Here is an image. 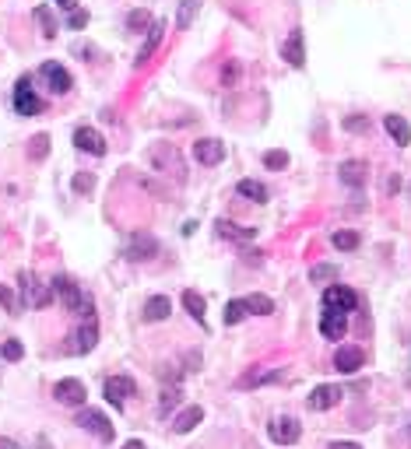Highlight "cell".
Returning a JSON list of instances; mask_svg holds the SVG:
<instances>
[{
    "mask_svg": "<svg viewBox=\"0 0 411 449\" xmlns=\"http://www.w3.org/2000/svg\"><path fill=\"white\" fill-rule=\"evenodd\" d=\"M67 25H71L74 32H81V28L88 25V11H81V8H74V11H71V18H67Z\"/></svg>",
    "mask_w": 411,
    "mask_h": 449,
    "instance_id": "cell-40",
    "label": "cell"
},
{
    "mask_svg": "<svg viewBox=\"0 0 411 449\" xmlns=\"http://www.w3.org/2000/svg\"><path fill=\"white\" fill-rule=\"evenodd\" d=\"M197 11H200V0H183L180 11H176V25H180V28H186V25L197 18Z\"/></svg>",
    "mask_w": 411,
    "mask_h": 449,
    "instance_id": "cell-28",
    "label": "cell"
},
{
    "mask_svg": "<svg viewBox=\"0 0 411 449\" xmlns=\"http://www.w3.org/2000/svg\"><path fill=\"white\" fill-rule=\"evenodd\" d=\"M159 253V243L151 239L148 232H134L130 239H127V260H134V263H141V260H151Z\"/></svg>",
    "mask_w": 411,
    "mask_h": 449,
    "instance_id": "cell-6",
    "label": "cell"
},
{
    "mask_svg": "<svg viewBox=\"0 0 411 449\" xmlns=\"http://www.w3.org/2000/svg\"><path fill=\"white\" fill-rule=\"evenodd\" d=\"M162 35H166V21H155V25L148 28V42H144V46H141V53H137V67H144V64L151 60V53L159 49Z\"/></svg>",
    "mask_w": 411,
    "mask_h": 449,
    "instance_id": "cell-19",
    "label": "cell"
},
{
    "mask_svg": "<svg viewBox=\"0 0 411 449\" xmlns=\"http://www.w3.org/2000/svg\"><path fill=\"white\" fill-rule=\"evenodd\" d=\"M95 190V176L91 173H78L74 176V193H91Z\"/></svg>",
    "mask_w": 411,
    "mask_h": 449,
    "instance_id": "cell-39",
    "label": "cell"
},
{
    "mask_svg": "<svg viewBox=\"0 0 411 449\" xmlns=\"http://www.w3.org/2000/svg\"><path fill=\"white\" fill-rule=\"evenodd\" d=\"M95 341H98V326H95V316H88V319L74 330V337H71V351H74V355H88V351L95 348Z\"/></svg>",
    "mask_w": 411,
    "mask_h": 449,
    "instance_id": "cell-7",
    "label": "cell"
},
{
    "mask_svg": "<svg viewBox=\"0 0 411 449\" xmlns=\"http://www.w3.org/2000/svg\"><path fill=\"white\" fill-rule=\"evenodd\" d=\"M200 421H204V407L190 404V407H183V411L176 414V421H173V432H176V435H186V432H193Z\"/></svg>",
    "mask_w": 411,
    "mask_h": 449,
    "instance_id": "cell-18",
    "label": "cell"
},
{
    "mask_svg": "<svg viewBox=\"0 0 411 449\" xmlns=\"http://www.w3.org/2000/svg\"><path fill=\"white\" fill-rule=\"evenodd\" d=\"M236 81H239V60H229L225 71H222V85H225V88H236Z\"/></svg>",
    "mask_w": 411,
    "mask_h": 449,
    "instance_id": "cell-38",
    "label": "cell"
},
{
    "mask_svg": "<svg viewBox=\"0 0 411 449\" xmlns=\"http://www.w3.org/2000/svg\"><path fill=\"white\" fill-rule=\"evenodd\" d=\"M348 330V312H338V309H324V319H320V333L327 341H341Z\"/></svg>",
    "mask_w": 411,
    "mask_h": 449,
    "instance_id": "cell-15",
    "label": "cell"
},
{
    "mask_svg": "<svg viewBox=\"0 0 411 449\" xmlns=\"http://www.w3.org/2000/svg\"><path fill=\"white\" fill-rule=\"evenodd\" d=\"M215 232H218L222 239H232V243H246V239L256 236L253 229H239V224L229 221V218H218V221H215Z\"/></svg>",
    "mask_w": 411,
    "mask_h": 449,
    "instance_id": "cell-21",
    "label": "cell"
},
{
    "mask_svg": "<svg viewBox=\"0 0 411 449\" xmlns=\"http://www.w3.org/2000/svg\"><path fill=\"white\" fill-rule=\"evenodd\" d=\"M355 306H358V299H355V292H351V288L331 285V288L324 292V309H338V312H355Z\"/></svg>",
    "mask_w": 411,
    "mask_h": 449,
    "instance_id": "cell-9",
    "label": "cell"
},
{
    "mask_svg": "<svg viewBox=\"0 0 411 449\" xmlns=\"http://www.w3.org/2000/svg\"><path fill=\"white\" fill-rule=\"evenodd\" d=\"M281 60H285L288 67H302V64H306V46H302V32H299V28L285 39V46H281Z\"/></svg>",
    "mask_w": 411,
    "mask_h": 449,
    "instance_id": "cell-17",
    "label": "cell"
},
{
    "mask_svg": "<svg viewBox=\"0 0 411 449\" xmlns=\"http://www.w3.org/2000/svg\"><path fill=\"white\" fill-rule=\"evenodd\" d=\"M193 158L200 165H222L225 161V144L222 141H211V137H200L193 144Z\"/></svg>",
    "mask_w": 411,
    "mask_h": 449,
    "instance_id": "cell-12",
    "label": "cell"
},
{
    "mask_svg": "<svg viewBox=\"0 0 411 449\" xmlns=\"http://www.w3.org/2000/svg\"><path fill=\"white\" fill-rule=\"evenodd\" d=\"M236 193L246 197V200H253V204H264V200H268L264 183H256V179H239V183H236Z\"/></svg>",
    "mask_w": 411,
    "mask_h": 449,
    "instance_id": "cell-25",
    "label": "cell"
},
{
    "mask_svg": "<svg viewBox=\"0 0 411 449\" xmlns=\"http://www.w3.org/2000/svg\"><path fill=\"white\" fill-rule=\"evenodd\" d=\"M0 358H4V362H21V358H25L21 341H4V348H0Z\"/></svg>",
    "mask_w": 411,
    "mask_h": 449,
    "instance_id": "cell-34",
    "label": "cell"
},
{
    "mask_svg": "<svg viewBox=\"0 0 411 449\" xmlns=\"http://www.w3.org/2000/svg\"><path fill=\"white\" fill-rule=\"evenodd\" d=\"M169 309H173V302H169L166 295H151V299L144 302V323H162V319L169 316Z\"/></svg>",
    "mask_w": 411,
    "mask_h": 449,
    "instance_id": "cell-20",
    "label": "cell"
},
{
    "mask_svg": "<svg viewBox=\"0 0 411 449\" xmlns=\"http://www.w3.org/2000/svg\"><path fill=\"white\" fill-rule=\"evenodd\" d=\"M331 243H334L338 249H344V253H348V249H355V246H358V232H334V236H331Z\"/></svg>",
    "mask_w": 411,
    "mask_h": 449,
    "instance_id": "cell-35",
    "label": "cell"
},
{
    "mask_svg": "<svg viewBox=\"0 0 411 449\" xmlns=\"http://www.w3.org/2000/svg\"><path fill=\"white\" fill-rule=\"evenodd\" d=\"M57 4H60L64 11H74V8H78V0H57Z\"/></svg>",
    "mask_w": 411,
    "mask_h": 449,
    "instance_id": "cell-44",
    "label": "cell"
},
{
    "mask_svg": "<svg viewBox=\"0 0 411 449\" xmlns=\"http://www.w3.org/2000/svg\"><path fill=\"white\" fill-rule=\"evenodd\" d=\"M338 400H341V386H334V382H324V386H317L313 393H310V411H331V407H338Z\"/></svg>",
    "mask_w": 411,
    "mask_h": 449,
    "instance_id": "cell-13",
    "label": "cell"
},
{
    "mask_svg": "<svg viewBox=\"0 0 411 449\" xmlns=\"http://www.w3.org/2000/svg\"><path fill=\"white\" fill-rule=\"evenodd\" d=\"M274 379H281L278 369H264V365H256L253 372H246V376L239 379V386H243V389H253V386H261V382H274Z\"/></svg>",
    "mask_w": 411,
    "mask_h": 449,
    "instance_id": "cell-23",
    "label": "cell"
},
{
    "mask_svg": "<svg viewBox=\"0 0 411 449\" xmlns=\"http://www.w3.org/2000/svg\"><path fill=\"white\" fill-rule=\"evenodd\" d=\"M35 21L42 25V35H46V39L57 35V18H53V11H49V8H35Z\"/></svg>",
    "mask_w": 411,
    "mask_h": 449,
    "instance_id": "cell-29",
    "label": "cell"
},
{
    "mask_svg": "<svg viewBox=\"0 0 411 449\" xmlns=\"http://www.w3.org/2000/svg\"><path fill=\"white\" fill-rule=\"evenodd\" d=\"M53 397H57L60 404H67V407H81L85 397H88V389H85L81 379H60V382L53 386Z\"/></svg>",
    "mask_w": 411,
    "mask_h": 449,
    "instance_id": "cell-5",
    "label": "cell"
},
{
    "mask_svg": "<svg viewBox=\"0 0 411 449\" xmlns=\"http://www.w3.org/2000/svg\"><path fill=\"white\" fill-rule=\"evenodd\" d=\"M383 127H387V134L394 137V144H401V148L411 144V127H408L404 116H383Z\"/></svg>",
    "mask_w": 411,
    "mask_h": 449,
    "instance_id": "cell-22",
    "label": "cell"
},
{
    "mask_svg": "<svg viewBox=\"0 0 411 449\" xmlns=\"http://www.w3.org/2000/svg\"><path fill=\"white\" fill-rule=\"evenodd\" d=\"M18 281H21V292H25V302H28V306L46 309L49 302H53V285H42V281H35L28 270H21Z\"/></svg>",
    "mask_w": 411,
    "mask_h": 449,
    "instance_id": "cell-1",
    "label": "cell"
},
{
    "mask_svg": "<svg viewBox=\"0 0 411 449\" xmlns=\"http://www.w3.org/2000/svg\"><path fill=\"white\" fill-rule=\"evenodd\" d=\"M183 309H186V312H190L200 326H204V309H208V306H204V295H200V292H193V288H190V292H183Z\"/></svg>",
    "mask_w": 411,
    "mask_h": 449,
    "instance_id": "cell-26",
    "label": "cell"
},
{
    "mask_svg": "<svg viewBox=\"0 0 411 449\" xmlns=\"http://www.w3.org/2000/svg\"><path fill=\"white\" fill-rule=\"evenodd\" d=\"M176 400H180V389H176V386H169V389H166V397H162V407H159V414H169V407H173Z\"/></svg>",
    "mask_w": 411,
    "mask_h": 449,
    "instance_id": "cell-41",
    "label": "cell"
},
{
    "mask_svg": "<svg viewBox=\"0 0 411 449\" xmlns=\"http://www.w3.org/2000/svg\"><path fill=\"white\" fill-rule=\"evenodd\" d=\"M246 302V309L253 312V316H271L274 312V302L268 299V295H250V299H243Z\"/></svg>",
    "mask_w": 411,
    "mask_h": 449,
    "instance_id": "cell-27",
    "label": "cell"
},
{
    "mask_svg": "<svg viewBox=\"0 0 411 449\" xmlns=\"http://www.w3.org/2000/svg\"><path fill=\"white\" fill-rule=\"evenodd\" d=\"M53 295H57V299L64 302V309H71V312H81V306H85L81 288L74 285L67 274H57V277H53Z\"/></svg>",
    "mask_w": 411,
    "mask_h": 449,
    "instance_id": "cell-2",
    "label": "cell"
},
{
    "mask_svg": "<svg viewBox=\"0 0 411 449\" xmlns=\"http://www.w3.org/2000/svg\"><path fill=\"white\" fill-rule=\"evenodd\" d=\"M334 277H338V267H334V263H317V267L310 270L313 285H327V281H334Z\"/></svg>",
    "mask_w": 411,
    "mask_h": 449,
    "instance_id": "cell-31",
    "label": "cell"
},
{
    "mask_svg": "<svg viewBox=\"0 0 411 449\" xmlns=\"http://www.w3.org/2000/svg\"><path fill=\"white\" fill-rule=\"evenodd\" d=\"M362 362H366V351H362V348H355V344L338 348V355H334V369L344 372V376L358 372V369H362Z\"/></svg>",
    "mask_w": 411,
    "mask_h": 449,
    "instance_id": "cell-14",
    "label": "cell"
},
{
    "mask_svg": "<svg viewBox=\"0 0 411 449\" xmlns=\"http://www.w3.org/2000/svg\"><path fill=\"white\" fill-rule=\"evenodd\" d=\"M28 155H32L35 161H42V158L49 155V137H46V134H39V137H32V148H28Z\"/></svg>",
    "mask_w": 411,
    "mask_h": 449,
    "instance_id": "cell-36",
    "label": "cell"
},
{
    "mask_svg": "<svg viewBox=\"0 0 411 449\" xmlns=\"http://www.w3.org/2000/svg\"><path fill=\"white\" fill-rule=\"evenodd\" d=\"M0 306H4V309H8L11 316H18L25 302H21V299H18V295H15V292L8 288V285H0Z\"/></svg>",
    "mask_w": 411,
    "mask_h": 449,
    "instance_id": "cell-32",
    "label": "cell"
},
{
    "mask_svg": "<svg viewBox=\"0 0 411 449\" xmlns=\"http://www.w3.org/2000/svg\"><path fill=\"white\" fill-rule=\"evenodd\" d=\"M134 379L130 376H110L106 379V400L113 404V407H123L127 404V397H134Z\"/></svg>",
    "mask_w": 411,
    "mask_h": 449,
    "instance_id": "cell-8",
    "label": "cell"
},
{
    "mask_svg": "<svg viewBox=\"0 0 411 449\" xmlns=\"http://www.w3.org/2000/svg\"><path fill=\"white\" fill-rule=\"evenodd\" d=\"M246 312H250V309H246V302H243V299H232V302L225 306V323H229V326H236Z\"/></svg>",
    "mask_w": 411,
    "mask_h": 449,
    "instance_id": "cell-33",
    "label": "cell"
},
{
    "mask_svg": "<svg viewBox=\"0 0 411 449\" xmlns=\"http://www.w3.org/2000/svg\"><path fill=\"white\" fill-rule=\"evenodd\" d=\"M151 25H155L151 11H130V18H127V28H130V32H148Z\"/></svg>",
    "mask_w": 411,
    "mask_h": 449,
    "instance_id": "cell-30",
    "label": "cell"
},
{
    "mask_svg": "<svg viewBox=\"0 0 411 449\" xmlns=\"http://www.w3.org/2000/svg\"><path fill=\"white\" fill-rule=\"evenodd\" d=\"M341 183H348V186H362V183H366V161H362V158L344 161V165H341Z\"/></svg>",
    "mask_w": 411,
    "mask_h": 449,
    "instance_id": "cell-24",
    "label": "cell"
},
{
    "mask_svg": "<svg viewBox=\"0 0 411 449\" xmlns=\"http://www.w3.org/2000/svg\"><path fill=\"white\" fill-rule=\"evenodd\" d=\"M268 432H271V442H278V446H292V442H299L302 425H299L295 418H274Z\"/></svg>",
    "mask_w": 411,
    "mask_h": 449,
    "instance_id": "cell-10",
    "label": "cell"
},
{
    "mask_svg": "<svg viewBox=\"0 0 411 449\" xmlns=\"http://www.w3.org/2000/svg\"><path fill=\"white\" fill-rule=\"evenodd\" d=\"M123 449H148V446H144V442H141V439H130V442H127V446H123Z\"/></svg>",
    "mask_w": 411,
    "mask_h": 449,
    "instance_id": "cell-45",
    "label": "cell"
},
{
    "mask_svg": "<svg viewBox=\"0 0 411 449\" xmlns=\"http://www.w3.org/2000/svg\"><path fill=\"white\" fill-rule=\"evenodd\" d=\"M0 449H18L15 442H8V439H0Z\"/></svg>",
    "mask_w": 411,
    "mask_h": 449,
    "instance_id": "cell-46",
    "label": "cell"
},
{
    "mask_svg": "<svg viewBox=\"0 0 411 449\" xmlns=\"http://www.w3.org/2000/svg\"><path fill=\"white\" fill-rule=\"evenodd\" d=\"M78 425H81L85 432L98 435L102 442H113V421L102 414V411H81V414H78Z\"/></svg>",
    "mask_w": 411,
    "mask_h": 449,
    "instance_id": "cell-4",
    "label": "cell"
},
{
    "mask_svg": "<svg viewBox=\"0 0 411 449\" xmlns=\"http://www.w3.org/2000/svg\"><path fill=\"white\" fill-rule=\"evenodd\" d=\"M327 449H362V446H358V442H331Z\"/></svg>",
    "mask_w": 411,
    "mask_h": 449,
    "instance_id": "cell-42",
    "label": "cell"
},
{
    "mask_svg": "<svg viewBox=\"0 0 411 449\" xmlns=\"http://www.w3.org/2000/svg\"><path fill=\"white\" fill-rule=\"evenodd\" d=\"M348 130H366V120H344Z\"/></svg>",
    "mask_w": 411,
    "mask_h": 449,
    "instance_id": "cell-43",
    "label": "cell"
},
{
    "mask_svg": "<svg viewBox=\"0 0 411 449\" xmlns=\"http://www.w3.org/2000/svg\"><path fill=\"white\" fill-rule=\"evenodd\" d=\"M74 144H78V151H85V155H106V141H102V134L91 130V127H78V130H74Z\"/></svg>",
    "mask_w": 411,
    "mask_h": 449,
    "instance_id": "cell-16",
    "label": "cell"
},
{
    "mask_svg": "<svg viewBox=\"0 0 411 449\" xmlns=\"http://www.w3.org/2000/svg\"><path fill=\"white\" fill-rule=\"evenodd\" d=\"M42 78H46V85H49V91H53V95H67L71 91V74L57 64V60H46L42 64Z\"/></svg>",
    "mask_w": 411,
    "mask_h": 449,
    "instance_id": "cell-11",
    "label": "cell"
},
{
    "mask_svg": "<svg viewBox=\"0 0 411 449\" xmlns=\"http://www.w3.org/2000/svg\"><path fill=\"white\" fill-rule=\"evenodd\" d=\"M39 109H42V98L32 91V81L21 78L15 85V112H18V116H35Z\"/></svg>",
    "mask_w": 411,
    "mask_h": 449,
    "instance_id": "cell-3",
    "label": "cell"
},
{
    "mask_svg": "<svg viewBox=\"0 0 411 449\" xmlns=\"http://www.w3.org/2000/svg\"><path fill=\"white\" fill-rule=\"evenodd\" d=\"M264 165L274 168V173H281V168L288 165V151H268V155H264Z\"/></svg>",
    "mask_w": 411,
    "mask_h": 449,
    "instance_id": "cell-37",
    "label": "cell"
}]
</instances>
